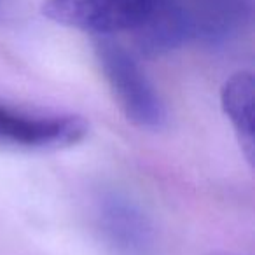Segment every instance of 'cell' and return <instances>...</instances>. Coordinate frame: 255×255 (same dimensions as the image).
Segmentation results:
<instances>
[{"mask_svg":"<svg viewBox=\"0 0 255 255\" xmlns=\"http://www.w3.org/2000/svg\"><path fill=\"white\" fill-rule=\"evenodd\" d=\"M95 53L114 100L126 119L147 129L163 126L166 119L163 102L131 54L107 37L96 40Z\"/></svg>","mask_w":255,"mask_h":255,"instance_id":"obj_1","label":"cell"},{"mask_svg":"<svg viewBox=\"0 0 255 255\" xmlns=\"http://www.w3.org/2000/svg\"><path fill=\"white\" fill-rule=\"evenodd\" d=\"M254 91L255 82L250 72L233 74L220 89V105L231 121L238 143L247 161L254 164Z\"/></svg>","mask_w":255,"mask_h":255,"instance_id":"obj_5","label":"cell"},{"mask_svg":"<svg viewBox=\"0 0 255 255\" xmlns=\"http://www.w3.org/2000/svg\"><path fill=\"white\" fill-rule=\"evenodd\" d=\"M164 0H46L42 14L68 28L96 35L136 32Z\"/></svg>","mask_w":255,"mask_h":255,"instance_id":"obj_2","label":"cell"},{"mask_svg":"<svg viewBox=\"0 0 255 255\" xmlns=\"http://www.w3.org/2000/svg\"><path fill=\"white\" fill-rule=\"evenodd\" d=\"M96 224L116 255H156V238L145 213L126 196L103 192L96 199Z\"/></svg>","mask_w":255,"mask_h":255,"instance_id":"obj_4","label":"cell"},{"mask_svg":"<svg viewBox=\"0 0 255 255\" xmlns=\"http://www.w3.org/2000/svg\"><path fill=\"white\" fill-rule=\"evenodd\" d=\"M89 124L74 114H42L0 102V149L58 150L82 142Z\"/></svg>","mask_w":255,"mask_h":255,"instance_id":"obj_3","label":"cell"}]
</instances>
